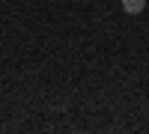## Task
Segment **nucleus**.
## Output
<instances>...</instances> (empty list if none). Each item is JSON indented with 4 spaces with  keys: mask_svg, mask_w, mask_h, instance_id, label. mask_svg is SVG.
I'll return each instance as SVG.
<instances>
[{
    "mask_svg": "<svg viewBox=\"0 0 149 134\" xmlns=\"http://www.w3.org/2000/svg\"><path fill=\"white\" fill-rule=\"evenodd\" d=\"M122 9H125L128 15H140L146 9V0H122Z\"/></svg>",
    "mask_w": 149,
    "mask_h": 134,
    "instance_id": "1",
    "label": "nucleus"
}]
</instances>
